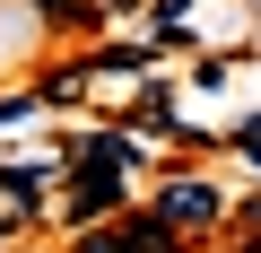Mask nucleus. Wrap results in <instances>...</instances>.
I'll list each match as a JSON object with an SVG mask.
<instances>
[{"mask_svg":"<svg viewBox=\"0 0 261 253\" xmlns=\"http://www.w3.org/2000/svg\"><path fill=\"white\" fill-rule=\"evenodd\" d=\"M122 9H140V0H96V18H122Z\"/></svg>","mask_w":261,"mask_h":253,"instance_id":"nucleus-11","label":"nucleus"},{"mask_svg":"<svg viewBox=\"0 0 261 253\" xmlns=\"http://www.w3.org/2000/svg\"><path fill=\"white\" fill-rule=\"evenodd\" d=\"M53 175H61V149H53L44 166H0V192H9L18 210H44V183H53Z\"/></svg>","mask_w":261,"mask_h":253,"instance_id":"nucleus-4","label":"nucleus"},{"mask_svg":"<svg viewBox=\"0 0 261 253\" xmlns=\"http://www.w3.org/2000/svg\"><path fill=\"white\" fill-rule=\"evenodd\" d=\"M44 27H96V0H35Z\"/></svg>","mask_w":261,"mask_h":253,"instance_id":"nucleus-5","label":"nucleus"},{"mask_svg":"<svg viewBox=\"0 0 261 253\" xmlns=\"http://www.w3.org/2000/svg\"><path fill=\"white\" fill-rule=\"evenodd\" d=\"M122 175H130L122 157H79V149H70V183L53 192V218H61V227H105V218H122V210H130Z\"/></svg>","mask_w":261,"mask_h":253,"instance_id":"nucleus-1","label":"nucleus"},{"mask_svg":"<svg viewBox=\"0 0 261 253\" xmlns=\"http://www.w3.org/2000/svg\"><path fill=\"white\" fill-rule=\"evenodd\" d=\"M226 227H235V244H252V253H261V201H252V210H226Z\"/></svg>","mask_w":261,"mask_h":253,"instance_id":"nucleus-8","label":"nucleus"},{"mask_svg":"<svg viewBox=\"0 0 261 253\" xmlns=\"http://www.w3.org/2000/svg\"><path fill=\"white\" fill-rule=\"evenodd\" d=\"M70 253H130V236H122V218H105V227H79Z\"/></svg>","mask_w":261,"mask_h":253,"instance_id":"nucleus-6","label":"nucleus"},{"mask_svg":"<svg viewBox=\"0 0 261 253\" xmlns=\"http://www.w3.org/2000/svg\"><path fill=\"white\" fill-rule=\"evenodd\" d=\"M235 149H244V157L261 166V122H244V131H235Z\"/></svg>","mask_w":261,"mask_h":253,"instance_id":"nucleus-10","label":"nucleus"},{"mask_svg":"<svg viewBox=\"0 0 261 253\" xmlns=\"http://www.w3.org/2000/svg\"><path fill=\"white\" fill-rule=\"evenodd\" d=\"M122 236H130V253H192V244H183L157 210H122Z\"/></svg>","mask_w":261,"mask_h":253,"instance_id":"nucleus-3","label":"nucleus"},{"mask_svg":"<svg viewBox=\"0 0 261 253\" xmlns=\"http://www.w3.org/2000/svg\"><path fill=\"white\" fill-rule=\"evenodd\" d=\"M235 253H252V244H235Z\"/></svg>","mask_w":261,"mask_h":253,"instance_id":"nucleus-12","label":"nucleus"},{"mask_svg":"<svg viewBox=\"0 0 261 253\" xmlns=\"http://www.w3.org/2000/svg\"><path fill=\"white\" fill-rule=\"evenodd\" d=\"M140 131H183V122H174V105H166V96H157V87H148V96H140Z\"/></svg>","mask_w":261,"mask_h":253,"instance_id":"nucleus-7","label":"nucleus"},{"mask_svg":"<svg viewBox=\"0 0 261 253\" xmlns=\"http://www.w3.org/2000/svg\"><path fill=\"white\" fill-rule=\"evenodd\" d=\"M148 210H157V218H166L183 244H192V236H209V227H226V192H218L209 175H166Z\"/></svg>","mask_w":261,"mask_h":253,"instance_id":"nucleus-2","label":"nucleus"},{"mask_svg":"<svg viewBox=\"0 0 261 253\" xmlns=\"http://www.w3.org/2000/svg\"><path fill=\"white\" fill-rule=\"evenodd\" d=\"M183 27H192V9H183V0H157V35H166V44H174V35H183Z\"/></svg>","mask_w":261,"mask_h":253,"instance_id":"nucleus-9","label":"nucleus"}]
</instances>
